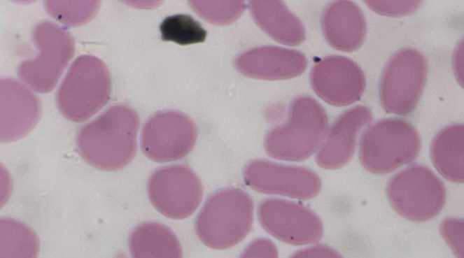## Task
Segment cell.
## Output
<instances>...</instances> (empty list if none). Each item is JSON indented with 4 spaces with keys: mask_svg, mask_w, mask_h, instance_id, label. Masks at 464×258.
I'll return each instance as SVG.
<instances>
[{
    "mask_svg": "<svg viewBox=\"0 0 464 258\" xmlns=\"http://www.w3.org/2000/svg\"><path fill=\"white\" fill-rule=\"evenodd\" d=\"M139 124V117L133 109L113 106L79 129L76 138L78 152L95 169H120L136 155Z\"/></svg>",
    "mask_w": 464,
    "mask_h": 258,
    "instance_id": "6da1fadb",
    "label": "cell"
},
{
    "mask_svg": "<svg viewBox=\"0 0 464 258\" xmlns=\"http://www.w3.org/2000/svg\"><path fill=\"white\" fill-rule=\"evenodd\" d=\"M253 218L251 197L241 189L230 187L209 196L195 223L196 234L206 246L229 248L250 232Z\"/></svg>",
    "mask_w": 464,
    "mask_h": 258,
    "instance_id": "7a4b0ae2",
    "label": "cell"
},
{
    "mask_svg": "<svg viewBox=\"0 0 464 258\" xmlns=\"http://www.w3.org/2000/svg\"><path fill=\"white\" fill-rule=\"evenodd\" d=\"M327 131L328 118L323 106L313 97L298 96L290 105L287 120L266 135L265 148L274 158L302 161L318 150Z\"/></svg>",
    "mask_w": 464,
    "mask_h": 258,
    "instance_id": "3957f363",
    "label": "cell"
},
{
    "mask_svg": "<svg viewBox=\"0 0 464 258\" xmlns=\"http://www.w3.org/2000/svg\"><path fill=\"white\" fill-rule=\"evenodd\" d=\"M420 147L419 135L409 122L399 118L381 119L363 131L359 159L367 171L385 174L412 162Z\"/></svg>",
    "mask_w": 464,
    "mask_h": 258,
    "instance_id": "277c9868",
    "label": "cell"
},
{
    "mask_svg": "<svg viewBox=\"0 0 464 258\" xmlns=\"http://www.w3.org/2000/svg\"><path fill=\"white\" fill-rule=\"evenodd\" d=\"M110 86L108 69L101 59L92 55L79 56L57 90L58 108L68 120L84 121L106 103Z\"/></svg>",
    "mask_w": 464,
    "mask_h": 258,
    "instance_id": "5b68a950",
    "label": "cell"
},
{
    "mask_svg": "<svg viewBox=\"0 0 464 258\" xmlns=\"http://www.w3.org/2000/svg\"><path fill=\"white\" fill-rule=\"evenodd\" d=\"M386 194L394 210L403 217L425 222L439 214L446 201L442 180L427 166L411 165L389 180Z\"/></svg>",
    "mask_w": 464,
    "mask_h": 258,
    "instance_id": "8992f818",
    "label": "cell"
},
{
    "mask_svg": "<svg viewBox=\"0 0 464 258\" xmlns=\"http://www.w3.org/2000/svg\"><path fill=\"white\" fill-rule=\"evenodd\" d=\"M428 66L419 51L405 48L386 63L379 83V99L389 113L405 115L415 108L426 80Z\"/></svg>",
    "mask_w": 464,
    "mask_h": 258,
    "instance_id": "52a82bcc",
    "label": "cell"
},
{
    "mask_svg": "<svg viewBox=\"0 0 464 258\" xmlns=\"http://www.w3.org/2000/svg\"><path fill=\"white\" fill-rule=\"evenodd\" d=\"M33 39L39 54L19 66L18 76L35 90L48 92L55 87L72 57L73 39L63 28L49 21L35 27Z\"/></svg>",
    "mask_w": 464,
    "mask_h": 258,
    "instance_id": "ba28073f",
    "label": "cell"
},
{
    "mask_svg": "<svg viewBox=\"0 0 464 258\" xmlns=\"http://www.w3.org/2000/svg\"><path fill=\"white\" fill-rule=\"evenodd\" d=\"M148 199L162 215L184 219L197 209L202 198V185L188 166L174 164L157 169L147 184Z\"/></svg>",
    "mask_w": 464,
    "mask_h": 258,
    "instance_id": "9c48e42d",
    "label": "cell"
},
{
    "mask_svg": "<svg viewBox=\"0 0 464 258\" xmlns=\"http://www.w3.org/2000/svg\"><path fill=\"white\" fill-rule=\"evenodd\" d=\"M197 128L183 113L165 110L155 113L144 124L140 136L142 152L157 162L178 160L193 148Z\"/></svg>",
    "mask_w": 464,
    "mask_h": 258,
    "instance_id": "30bf717a",
    "label": "cell"
},
{
    "mask_svg": "<svg viewBox=\"0 0 464 258\" xmlns=\"http://www.w3.org/2000/svg\"><path fill=\"white\" fill-rule=\"evenodd\" d=\"M243 175L246 185L257 192L294 199H311L321 187L318 175L308 168L265 159L249 162Z\"/></svg>",
    "mask_w": 464,
    "mask_h": 258,
    "instance_id": "8fae6325",
    "label": "cell"
},
{
    "mask_svg": "<svg viewBox=\"0 0 464 258\" xmlns=\"http://www.w3.org/2000/svg\"><path fill=\"white\" fill-rule=\"evenodd\" d=\"M262 227L281 241L295 245L318 242L323 235V224L309 208L287 200L267 199L258 208Z\"/></svg>",
    "mask_w": 464,
    "mask_h": 258,
    "instance_id": "7c38bea8",
    "label": "cell"
},
{
    "mask_svg": "<svg viewBox=\"0 0 464 258\" xmlns=\"http://www.w3.org/2000/svg\"><path fill=\"white\" fill-rule=\"evenodd\" d=\"M311 85L316 94L325 102L347 106L360 99L365 87V78L360 66L344 56L326 57L313 66Z\"/></svg>",
    "mask_w": 464,
    "mask_h": 258,
    "instance_id": "4fadbf2b",
    "label": "cell"
},
{
    "mask_svg": "<svg viewBox=\"0 0 464 258\" xmlns=\"http://www.w3.org/2000/svg\"><path fill=\"white\" fill-rule=\"evenodd\" d=\"M372 118L371 110L364 106L342 113L328 129L316 156L318 165L336 169L346 164L354 154L359 132Z\"/></svg>",
    "mask_w": 464,
    "mask_h": 258,
    "instance_id": "5bb4252c",
    "label": "cell"
},
{
    "mask_svg": "<svg viewBox=\"0 0 464 258\" xmlns=\"http://www.w3.org/2000/svg\"><path fill=\"white\" fill-rule=\"evenodd\" d=\"M237 69L242 74L264 80H282L300 75L306 69L305 55L294 50L278 46H261L240 54L235 59Z\"/></svg>",
    "mask_w": 464,
    "mask_h": 258,
    "instance_id": "9a60e30c",
    "label": "cell"
},
{
    "mask_svg": "<svg viewBox=\"0 0 464 258\" xmlns=\"http://www.w3.org/2000/svg\"><path fill=\"white\" fill-rule=\"evenodd\" d=\"M321 27L327 42L344 52L360 48L366 34V22L361 9L349 1L330 3L323 10Z\"/></svg>",
    "mask_w": 464,
    "mask_h": 258,
    "instance_id": "2e32d148",
    "label": "cell"
},
{
    "mask_svg": "<svg viewBox=\"0 0 464 258\" xmlns=\"http://www.w3.org/2000/svg\"><path fill=\"white\" fill-rule=\"evenodd\" d=\"M1 89L6 90L1 87ZM12 91L1 92V141L10 142L24 136L39 117L38 101L31 92L14 80Z\"/></svg>",
    "mask_w": 464,
    "mask_h": 258,
    "instance_id": "e0dca14e",
    "label": "cell"
},
{
    "mask_svg": "<svg viewBox=\"0 0 464 258\" xmlns=\"http://www.w3.org/2000/svg\"><path fill=\"white\" fill-rule=\"evenodd\" d=\"M253 17L258 26L275 41L296 45L305 38L300 20L279 1H253L249 3Z\"/></svg>",
    "mask_w": 464,
    "mask_h": 258,
    "instance_id": "ac0fdd59",
    "label": "cell"
},
{
    "mask_svg": "<svg viewBox=\"0 0 464 258\" xmlns=\"http://www.w3.org/2000/svg\"><path fill=\"white\" fill-rule=\"evenodd\" d=\"M131 258H182L180 242L166 225L146 222L136 226L129 237Z\"/></svg>",
    "mask_w": 464,
    "mask_h": 258,
    "instance_id": "d6986e66",
    "label": "cell"
},
{
    "mask_svg": "<svg viewBox=\"0 0 464 258\" xmlns=\"http://www.w3.org/2000/svg\"><path fill=\"white\" fill-rule=\"evenodd\" d=\"M463 143V124H454L441 129L430 146L434 166L444 178L454 182L464 180Z\"/></svg>",
    "mask_w": 464,
    "mask_h": 258,
    "instance_id": "ffe728a7",
    "label": "cell"
},
{
    "mask_svg": "<svg viewBox=\"0 0 464 258\" xmlns=\"http://www.w3.org/2000/svg\"><path fill=\"white\" fill-rule=\"evenodd\" d=\"M39 241L24 222L4 217L0 220V258H37Z\"/></svg>",
    "mask_w": 464,
    "mask_h": 258,
    "instance_id": "44dd1931",
    "label": "cell"
},
{
    "mask_svg": "<svg viewBox=\"0 0 464 258\" xmlns=\"http://www.w3.org/2000/svg\"><path fill=\"white\" fill-rule=\"evenodd\" d=\"M163 41L185 45L204 42L206 31L190 15L178 14L166 17L160 27Z\"/></svg>",
    "mask_w": 464,
    "mask_h": 258,
    "instance_id": "7402d4cb",
    "label": "cell"
},
{
    "mask_svg": "<svg viewBox=\"0 0 464 258\" xmlns=\"http://www.w3.org/2000/svg\"><path fill=\"white\" fill-rule=\"evenodd\" d=\"M192 9L203 19L213 24H225L236 20L242 13L245 3L234 1H190Z\"/></svg>",
    "mask_w": 464,
    "mask_h": 258,
    "instance_id": "603a6c76",
    "label": "cell"
},
{
    "mask_svg": "<svg viewBox=\"0 0 464 258\" xmlns=\"http://www.w3.org/2000/svg\"><path fill=\"white\" fill-rule=\"evenodd\" d=\"M365 3L375 12L387 16H399L415 11L421 3L419 1H367Z\"/></svg>",
    "mask_w": 464,
    "mask_h": 258,
    "instance_id": "cb8c5ba5",
    "label": "cell"
},
{
    "mask_svg": "<svg viewBox=\"0 0 464 258\" xmlns=\"http://www.w3.org/2000/svg\"><path fill=\"white\" fill-rule=\"evenodd\" d=\"M441 232L456 254L463 257V222L453 218L446 219L441 225Z\"/></svg>",
    "mask_w": 464,
    "mask_h": 258,
    "instance_id": "d4e9b609",
    "label": "cell"
},
{
    "mask_svg": "<svg viewBox=\"0 0 464 258\" xmlns=\"http://www.w3.org/2000/svg\"><path fill=\"white\" fill-rule=\"evenodd\" d=\"M239 258H278V251L270 240L258 238L245 248Z\"/></svg>",
    "mask_w": 464,
    "mask_h": 258,
    "instance_id": "484cf974",
    "label": "cell"
},
{
    "mask_svg": "<svg viewBox=\"0 0 464 258\" xmlns=\"http://www.w3.org/2000/svg\"><path fill=\"white\" fill-rule=\"evenodd\" d=\"M290 258H343L333 248L325 245H316L300 250Z\"/></svg>",
    "mask_w": 464,
    "mask_h": 258,
    "instance_id": "4316f807",
    "label": "cell"
}]
</instances>
